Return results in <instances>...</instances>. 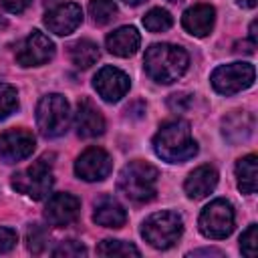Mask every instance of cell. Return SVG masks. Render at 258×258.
Wrapping results in <instances>:
<instances>
[{
    "label": "cell",
    "mask_w": 258,
    "mask_h": 258,
    "mask_svg": "<svg viewBox=\"0 0 258 258\" xmlns=\"http://www.w3.org/2000/svg\"><path fill=\"white\" fill-rule=\"evenodd\" d=\"M187 64H189L187 52L181 46L169 44V42L151 44L143 56L145 73L149 75L151 81H155L159 85L175 83L187 71Z\"/></svg>",
    "instance_id": "obj_1"
},
{
    "label": "cell",
    "mask_w": 258,
    "mask_h": 258,
    "mask_svg": "<svg viewBox=\"0 0 258 258\" xmlns=\"http://www.w3.org/2000/svg\"><path fill=\"white\" fill-rule=\"evenodd\" d=\"M153 151L167 163H183L198 153V143L191 135L189 123L175 119L159 127L153 137Z\"/></svg>",
    "instance_id": "obj_2"
},
{
    "label": "cell",
    "mask_w": 258,
    "mask_h": 258,
    "mask_svg": "<svg viewBox=\"0 0 258 258\" xmlns=\"http://www.w3.org/2000/svg\"><path fill=\"white\" fill-rule=\"evenodd\" d=\"M157 169L141 159L129 161L117 179L119 191L131 202H149L157 191Z\"/></svg>",
    "instance_id": "obj_3"
},
{
    "label": "cell",
    "mask_w": 258,
    "mask_h": 258,
    "mask_svg": "<svg viewBox=\"0 0 258 258\" xmlns=\"http://www.w3.org/2000/svg\"><path fill=\"white\" fill-rule=\"evenodd\" d=\"M181 232H183L181 216L169 210L151 214L141 226V236L149 246L157 250H167L175 246V242L181 238Z\"/></svg>",
    "instance_id": "obj_4"
},
{
    "label": "cell",
    "mask_w": 258,
    "mask_h": 258,
    "mask_svg": "<svg viewBox=\"0 0 258 258\" xmlns=\"http://www.w3.org/2000/svg\"><path fill=\"white\" fill-rule=\"evenodd\" d=\"M52 155H42L32 165L12 175V187L32 200H44L52 187Z\"/></svg>",
    "instance_id": "obj_5"
},
{
    "label": "cell",
    "mask_w": 258,
    "mask_h": 258,
    "mask_svg": "<svg viewBox=\"0 0 258 258\" xmlns=\"http://www.w3.org/2000/svg\"><path fill=\"white\" fill-rule=\"evenodd\" d=\"M71 123V107L69 101L58 95H46L38 101L36 107V125L44 137H60L67 133Z\"/></svg>",
    "instance_id": "obj_6"
},
{
    "label": "cell",
    "mask_w": 258,
    "mask_h": 258,
    "mask_svg": "<svg viewBox=\"0 0 258 258\" xmlns=\"http://www.w3.org/2000/svg\"><path fill=\"white\" fill-rule=\"evenodd\" d=\"M234 222H236L234 206L224 198H218V200L210 202L198 218L200 232L206 238H212V240L228 238L234 230Z\"/></svg>",
    "instance_id": "obj_7"
},
{
    "label": "cell",
    "mask_w": 258,
    "mask_h": 258,
    "mask_svg": "<svg viewBox=\"0 0 258 258\" xmlns=\"http://www.w3.org/2000/svg\"><path fill=\"white\" fill-rule=\"evenodd\" d=\"M256 71L250 62H230L214 69L210 83L220 95H236L248 87H252Z\"/></svg>",
    "instance_id": "obj_8"
},
{
    "label": "cell",
    "mask_w": 258,
    "mask_h": 258,
    "mask_svg": "<svg viewBox=\"0 0 258 258\" xmlns=\"http://www.w3.org/2000/svg\"><path fill=\"white\" fill-rule=\"evenodd\" d=\"M54 56V42L40 30H32L16 48L20 67H40Z\"/></svg>",
    "instance_id": "obj_9"
},
{
    "label": "cell",
    "mask_w": 258,
    "mask_h": 258,
    "mask_svg": "<svg viewBox=\"0 0 258 258\" xmlns=\"http://www.w3.org/2000/svg\"><path fill=\"white\" fill-rule=\"evenodd\" d=\"M113 169L111 155L101 147L85 149L75 161V173L85 181H103Z\"/></svg>",
    "instance_id": "obj_10"
},
{
    "label": "cell",
    "mask_w": 258,
    "mask_h": 258,
    "mask_svg": "<svg viewBox=\"0 0 258 258\" xmlns=\"http://www.w3.org/2000/svg\"><path fill=\"white\" fill-rule=\"evenodd\" d=\"M93 87L95 91L99 93V97L107 103H117L121 101L129 87H131V81L129 77L121 71V69H115V67H103L95 79H93Z\"/></svg>",
    "instance_id": "obj_11"
},
{
    "label": "cell",
    "mask_w": 258,
    "mask_h": 258,
    "mask_svg": "<svg viewBox=\"0 0 258 258\" xmlns=\"http://www.w3.org/2000/svg\"><path fill=\"white\" fill-rule=\"evenodd\" d=\"M34 135L28 129H8L0 135V157L6 163H16L32 155Z\"/></svg>",
    "instance_id": "obj_12"
},
{
    "label": "cell",
    "mask_w": 258,
    "mask_h": 258,
    "mask_svg": "<svg viewBox=\"0 0 258 258\" xmlns=\"http://www.w3.org/2000/svg\"><path fill=\"white\" fill-rule=\"evenodd\" d=\"M81 22H83V10L75 2H64V4L48 10L44 16L46 28L58 36H67V34L75 32Z\"/></svg>",
    "instance_id": "obj_13"
},
{
    "label": "cell",
    "mask_w": 258,
    "mask_h": 258,
    "mask_svg": "<svg viewBox=\"0 0 258 258\" xmlns=\"http://www.w3.org/2000/svg\"><path fill=\"white\" fill-rule=\"evenodd\" d=\"M81 212V200L73 194H54L46 208H44V218L52 226H69L79 218Z\"/></svg>",
    "instance_id": "obj_14"
},
{
    "label": "cell",
    "mask_w": 258,
    "mask_h": 258,
    "mask_svg": "<svg viewBox=\"0 0 258 258\" xmlns=\"http://www.w3.org/2000/svg\"><path fill=\"white\" fill-rule=\"evenodd\" d=\"M75 129L77 135L83 139H91V137H99L105 131V119L101 115V111L89 101L83 99L77 105V113H75Z\"/></svg>",
    "instance_id": "obj_15"
},
{
    "label": "cell",
    "mask_w": 258,
    "mask_h": 258,
    "mask_svg": "<svg viewBox=\"0 0 258 258\" xmlns=\"http://www.w3.org/2000/svg\"><path fill=\"white\" fill-rule=\"evenodd\" d=\"M216 20V10L210 4H194L181 14V26L198 38H204L212 32Z\"/></svg>",
    "instance_id": "obj_16"
},
{
    "label": "cell",
    "mask_w": 258,
    "mask_h": 258,
    "mask_svg": "<svg viewBox=\"0 0 258 258\" xmlns=\"http://www.w3.org/2000/svg\"><path fill=\"white\" fill-rule=\"evenodd\" d=\"M139 44H141V36H139L135 26H119L111 34H107V38H105L107 50L115 56H121V58L135 54Z\"/></svg>",
    "instance_id": "obj_17"
},
{
    "label": "cell",
    "mask_w": 258,
    "mask_h": 258,
    "mask_svg": "<svg viewBox=\"0 0 258 258\" xmlns=\"http://www.w3.org/2000/svg\"><path fill=\"white\" fill-rule=\"evenodd\" d=\"M216 183H218V171H216L212 165H200V167H196V169L185 177L183 189H185L187 198H191V200H202V198H206L208 194L214 191Z\"/></svg>",
    "instance_id": "obj_18"
},
{
    "label": "cell",
    "mask_w": 258,
    "mask_h": 258,
    "mask_svg": "<svg viewBox=\"0 0 258 258\" xmlns=\"http://www.w3.org/2000/svg\"><path fill=\"white\" fill-rule=\"evenodd\" d=\"M93 220L103 228H121L127 222V212L115 198L105 196L95 204Z\"/></svg>",
    "instance_id": "obj_19"
},
{
    "label": "cell",
    "mask_w": 258,
    "mask_h": 258,
    "mask_svg": "<svg viewBox=\"0 0 258 258\" xmlns=\"http://www.w3.org/2000/svg\"><path fill=\"white\" fill-rule=\"evenodd\" d=\"M236 179H238V189L242 194H254L258 187V157L254 153L238 159L236 163Z\"/></svg>",
    "instance_id": "obj_20"
},
{
    "label": "cell",
    "mask_w": 258,
    "mask_h": 258,
    "mask_svg": "<svg viewBox=\"0 0 258 258\" xmlns=\"http://www.w3.org/2000/svg\"><path fill=\"white\" fill-rule=\"evenodd\" d=\"M69 54L77 69H89L99 60V46L93 40L81 38L69 46Z\"/></svg>",
    "instance_id": "obj_21"
},
{
    "label": "cell",
    "mask_w": 258,
    "mask_h": 258,
    "mask_svg": "<svg viewBox=\"0 0 258 258\" xmlns=\"http://www.w3.org/2000/svg\"><path fill=\"white\" fill-rule=\"evenodd\" d=\"M89 14L93 16V22L103 26L109 24L117 16V4L113 0H91L89 2Z\"/></svg>",
    "instance_id": "obj_22"
},
{
    "label": "cell",
    "mask_w": 258,
    "mask_h": 258,
    "mask_svg": "<svg viewBox=\"0 0 258 258\" xmlns=\"http://www.w3.org/2000/svg\"><path fill=\"white\" fill-rule=\"evenodd\" d=\"M171 24H173V18L165 8H151L143 16V26L149 32H165L171 28Z\"/></svg>",
    "instance_id": "obj_23"
},
{
    "label": "cell",
    "mask_w": 258,
    "mask_h": 258,
    "mask_svg": "<svg viewBox=\"0 0 258 258\" xmlns=\"http://www.w3.org/2000/svg\"><path fill=\"white\" fill-rule=\"evenodd\" d=\"M99 256H141L139 248L123 240H103L97 246Z\"/></svg>",
    "instance_id": "obj_24"
},
{
    "label": "cell",
    "mask_w": 258,
    "mask_h": 258,
    "mask_svg": "<svg viewBox=\"0 0 258 258\" xmlns=\"http://www.w3.org/2000/svg\"><path fill=\"white\" fill-rule=\"evenodd\" d=\"M18 109V93L12 85L0 83V121Z\"/></svg>",
    "instance_id": "obj_25"
},
{
    "label": "cell",
    "mask_w": 258,
    "mask_h": 258,
    "mask_svg": "<svg viewBox=\"0 0 258 258\" xmlns=\"http://www.w3.org/2000/svg\"><path fill=\"white\" fill-rule=\"evenodd\" d=\"M46 240L48 238H46V232H44L42 226L30 224L26 228V246H28V250L32 254H40L44 250V246H46Z\"/></svg>",
    "instance_id": "obj_26"
},
{
    "label": "cell",
    "mask_w": 258,
    "mask_h": 258,
    "mask_svg": "<svg viewBox=\"0 0 258 258\" xmlns=\"http://www.w3.org/2000/svg\"><path fill=\"white\" fill-rule=\"evenodd\" d=\"M256 244H258V226L250 224L246 228V232L240 236V250L244 256L254 258L256 256Z\"/></svg>",
    "instance_id": "obj_27"
},
{
    "label": "cell",
    "mask_w": 258,
    "mask_h": 258,
    "mask_svg": "<svg viewBox=\"0 0 258 258\" xmlns=\"http://www.w3.org/2000/svg\"><path fill=\"white\" fill-rule=\"evenodd\" d=\"M85 254H87V248L81 242H77V240L60 242L52 250V256H64V258H79V256H85Z\"/></svg>",
    "instance_id": "obj_28"
},
{
    "label": "cell",
    "mask_w": 258,
    "mask_h": 258,
    "mask_svg": "<svg viewBox=\"0 0 258 258\" xmlns=\"http://www.w3.org/2000/svg\"><path fill=\"white\" fill-rule=\"evenodd\" d=\"M18 242V234L12 228H4L0 226V254L10 252Z\"/></svg>",
    "instance_id": "obj_29"
},
{
    "label": "cell",
    "mask_w": 258,
    "mask_h": 258,
    "mask_svg": "<svg viewBox=\"0 0 258 258\" xmlns=\"http://www.w3.org/2000/svg\"><path fill=\"white\" fill-rule=\"evenodd\" d=\"M2 2V6L8 10V12H12V14H20V12H24L30 4H32V0H0Z\"/></svg>",
    "instance_id": "obj_30"
},
{
    "label": "cell",
    "mask_w": 258,
    "mask_h": 258,
    "mask_svg": "<svg viewBox=\"0 0 258 258\" xmlns=\"http://www.w3.org/2000/svg\"><path fill=\"white\" fill-rule=\"evenodd\" d=\"M189 105V97L185 95V93H175V95H171L169 97V107L173 109V111H183L185 107Z\"/></svg>",
    "instance_id": "obj_31"
},
{
    "label": "cell",
    "mask_w": 258,
    "mask_h": 258,
    "mask_svg": "<svg viewBox=\"0 0 258 258\" xmlns=\"http://www.w3.org/2000/svg\"><path fill=\"white\" fill-rule=\"evenodd\" d=\"M198 254H206V256H222V252H220V250H214V248H210V250H196V252H189L187 256H198Z\"/></svg>",
    "instance_id": "obj_32"
},
{
    "label": "cell",
    "mask_w": 258,
    "mask_h": 258,
    "mask_svg": "<svg viewBox=\"0 0 258 258\" xmlns=\"http://www.w3.org/2000/svg\"><path fill=\"white\" fill-rule=\"evenodd\" d=\"M236 4L242 6V8H254L256 6V0H236Z\"/></svg>",
    "instance_id": "obj_33"
},
{
    "label": "cell",
    "mask_w": 258,
    "mask_h": 258,
    "mask_svg": "<svg viewBox=\"0 0 258 258\" xmlns=\"http://www.w3.org/2000/svg\"><path fill=\"white\" fill-rule=\"evenodd\" d=\"M125 4H129V6H139V4H143V2H147V0H123Z\"/></svg>",
    "instance_id": "obj_34"
},
{
    "label": "cell",
    "mask_w": 258,
    "mask_h": 258,
    "mask_svg": "<svg viewBox=\"0 0 258 258\" xmlns=\"http://www.w3.org/2000/svg\"><path fill=\"white\" fill-rule=\"evenodd\" d=\"M169 2H179V0H169Z\"/></svg>",
    "instance_id": "obj_35"
}]
</instances>
